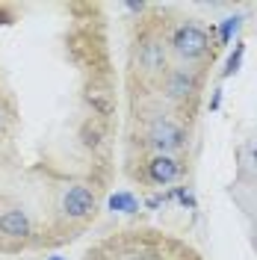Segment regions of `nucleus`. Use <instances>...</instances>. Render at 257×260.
Wrapping results in <instances>:
<instances>
[{"label": "nucleus", "instance_id": "nucleus-1", "mask_svg": "<svg viewBox=\"0 0 257 260\" xmlns=\"http://www.w3.org/2000/svg\"><path fill=\"white\" fill-rule=\"evenodd\" d=\"M175 50L180 56H186V59H195V56H201L204 50H207V32L198 30L195 24H186V27H180L175 32Z\"/></svg>", "mask_w": 257, "mask_h": 260}, {"label": "nucleus", "instance_id": "nucleus-2", "mask_svg": "<svg viewBox=\"0 0 257 260\" xmlns=\"http://www.w3.org/2000/svg\"><path fill=\"white\" fill-rule=\"evenodd\" d=\"M62 210L68 213L71 219H86L89 213L95 210V195L89 192L86 186H71V189L62 195Z\"/></svg>", "mask_w": 257, "mask_h": 260}, {"label": "nucleus", "instance_id": "nucleus-3", "mask_svg": "<svg viewBox=\"0 0 257 260\" xmlns=\"http://www.w3.org/2000/svg\"><path fill=\"white\" fill-rule=\"evenodd\" d=\"M151 142L160 148V151H175V148L183 145V133L172 121H157L151 127Z\"/></svg>", "mask_w": 257, "mask_h": 260}, {"label": "nucleus", "instance_id": "nucleus-4", "mask_svg": "<svg viewBox=\"0 0 257 260\" xmlns=\"http://www.w3.org/2000/svg\"><path fill=\"white\" fill-rule=\"evenodd\" d=\"M0 234L6 237H27L30 234V219L21 207H9L0 213Z\"/></svg>", "mask_w": 257, "mask_h": 260}, {"label": "nucleus", "instance_id": "nucleus-5", "mask_svg": "<svg viewBox=\"0 0 257 260\" xmlns=\"http://www.w3.org/2000/svg\"><path fill=\"white\" fill-rule=\"evenodd\" d=\"M151 180L154 183H172V180H177V175H180V166H177V160H172V157H166V154H160V157H154L151 160Z\"/></svg>", "mask_w": 257, "mask_h": 260}, {"label": "nucleus", "instance_id": "nucleus-6", "mask_svg": "<svg viewBox=\"0 0 257 260\" xmlns=\"http://www.w3.org/2000/svg\"><path fill=\"white\" fill-rule=\"evenodd\" d=\"M110 210H121V213H136L139 210V201L130 192H115L110 198Z\"/></svg>", "mask_w": 257, "mask_h": 260}, {"label": "nucleus", "instance_id": "nucleus-7", "mask_svg": "<svg viewBox=\"0 0 257 260\" xmlns=\"http://www.w3.org/2000/svg\"><path fill=\"white\" fill-rule=\"evenodd\" d=\"M192 77H186V74H175V77H172V83H169V92H172V95L175 98H183V95H189V92H192Z\"/></svg>", "mask_w": 257, "mask_h": 260}, {"label": "nucleus", "instance_id": "nucleus-8", "mask_svg": "<svg viewBox=\"0 0 257 260\" xmlns=\"http://www.w3.org/2000/svg\"><path fill=\"white\" fill-rule=\"evenodd\" d=\"M142 59L148 68H160L163 65V50L157 42H151V45H145V53H142Z\"/></svg>", "mask_w": 257, "mask_h": 260}, {"label": "nucleus", "instance_id": "nucleus-9", "mask_svg": "<svg viewBox=\"0 0 257 260\" xmlns=\"http://www.w3.org/2000/svg\"><path fill=\"white\" fill-rule=\"evenodd\" d=\"M242 53H245V45H242V42H237V48H234V53L228 56V62H225V77H231V74H237V71H240Z\"/></svg>", "mask_w": 257, "mask_h": 260}, {"label": "nucleus", "instance_id": "nucleus-10", "mask_svg": "<svg viewBox=\"0 0 257 260\" xmlns=\"http://www.w3.org/2000/svg\"><path fill=\"white\" fill-rule=\"evenodd\" d=\"M240 30V15H234V18H225V24H222V30H219V36H222V42H231L234 39V32Z\"/></svg>", "mask_w": 257, "mask_h": 260}, {"label": "nucleus", "instance_id": "nucleus-11", "mask_svg": "<svg viewBox=\"0 0 257 260\" xmlns=\"http://www.w3.org/2000/svg\"><path fill=\"white\" fill-rule=\"evenodd\" d=\"M177 198H180V201H183L186 207H195V198H192V195H186L183 189H177Z\"/></svg>", "mask_w": 257, "mask_h": 260}, {"label": "nucleus", "instance_id": "nucleus-12", "mask_svg": "<svg viewBox=\"0 0 257 260\" xmlns=\"http://www.w3.org/2000/svg\"><path fill=\"white\" fill-rule=\"evenodd\" d=\"M219 101H222V92H216V95H213V101H210V110H216V107H219Z\"/></svg>", "mask_w": 257, "mask_h": 260}, {"label": "nucleus", "instance_id": "nucleus-13", "mask_svg": "<svg viewBox=\"0 0 257 260\" xmlns=\"http://www.w3.org/2000/svg\"><path fill=\"white\" fill-rule=\"evenodd\" d=\"M50 260H65V257H59V254H53V257H50Z\"/></svg>", "mask_w": 257, "mask_h": 260}, {"label": "nucleus", "instance_id": "nucleus-14", "mask_svg": "<svg viewBox=\"0 0 257 260\" xmlns=\"http://www.w3.org/2000/svg\"><path fill=\"white\" fill-rule=\"evenodd\" d=\"M254 162H257V148H254Z\"/></svg>", "mask_w": 257, "mask_h": 260}]
</instances>
